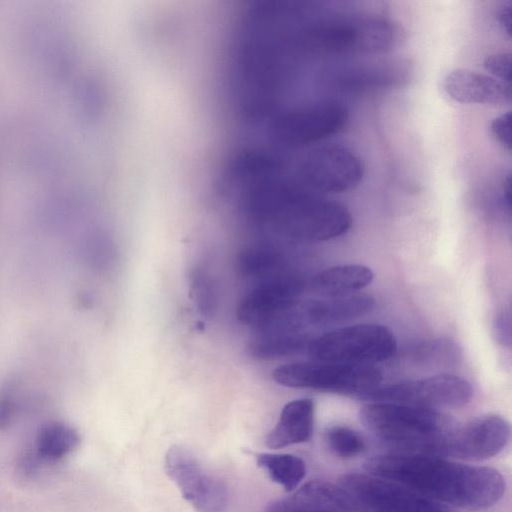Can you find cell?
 Returning a JSON list of instances; mask_svg holds the SVG:
<instances>
[{"label":"cell","mask_w":512,"mask_h":512,"mask_svg":"<svg viewBox=\"0 0 512 512\" xmlns=\"http://www.w3.org/2000/svg\"><path fill=\"white\" fill-rule=\"evenodd\" d=\"M473 395L471 384L462 377L440 374L423 379L380 385L363 399L411 406L460 407Z\"/></svg>","instance_id":"cell-10"},{"label":"cell","mask_w":512,"mask_h":512,"mask_svg":"<svg viewBox=\"0 0 512 512\" xmlns=\"http://www.w3.org/2000/svg\"><path fill=\"white\" fill-rule=\"evenodd\" d=\"M354 502L339 486L314 480L306 483L291 496L271 503L266 512H352Z\"/></svg>","instance_id":"cell-13"},{"label":"cell","mask_w":512,"mask_h":512,"mask_svg":"<svg viewBox=\"0 0 512 512\" xmlns=\"http://www.w3.org/2000/svg\"><path fill=\"white\" fill-rule=\"evenodd\" d=\"M457 350L455 346L447 341L430 342L420 348L419 356L426 359L428 362H443L449 361V356L455 357Z\"/></svg>","instance_id":"cell-26"},{"label":"cell","mask_w":512,"mask_h":512,"mask_svg":"<svg viewBox=\"0 0 512 512\" xmlns=\"http://www.w3.org/2000/svg\"><path fill=\"white\" fill-rule=\"evenodd\" d=\"M249 343L250 355L257 359H276L307 348L310 338L308 332L296 331L284 323L273 320L256 328Z\"/></svg>","instance_id":"cell-17"},{"label":"cell","mask_w":512,"mask_h":512,"mask_svg":"<svg viewBox=\"0 0 512 512\" xmlns=\"http://www.w3.org/2000/svg\"><path fill=\"white\" fill-rule=\"evenodd\" d=\"M373 306L374 299L367 295L298 301L299 312L308 328L359 317L369 312Z\"/></svg>","instance_id":"cell-15"},{"label":"cell","mask_w":512,"mask_h":512,"mask_svg":"<svg viewBox=\"0 0 512 512\" xmlns=\"http://www.w3.org/2000/svg\"><path fill=\"white\" fill-rule=\"evenodd\" d=\"M303 288L301 277L287 268L259 280L241 298L238 319L257 328L298 301Z\"/></svg>","instance_id":"cell-12"},{"label":"cell","mask_w":512,"mask_h":512,"mask_svg":"<svg viewBox=\"0 0 512 512\" xmlns=\"http://www.w3.org/2000/svg\"><path fill=\"white\" fill-rule=\"evenodd\" d=\"M244 220L258 232L294 240L324 241L345 234L352 225L348 208L292 185L262 194Z\"/></svg>","instance_id":"cell-2"},{"label":"cell","mask_w":512,"mask_h":512,"mask_svg":"<svg viewBox=\"0 0 512 512\" xmlns=\"http://www.w3.org/2000/svg\"><path fill=\"white\" fill-rule=\"evenodd\" d=\"M287 30L291 43L301 53L341 55L381 53L391 50L400 40L396 24L382 17L339 18Z\"/></svg>","instance_id":"cell-3"},{"label":"cell","mask_w":512,"mask_h":512,"mask_svg":"<svg viewBox=\"0 0 512 512\" xmlns=\"http://www.w3.org/2000/svg\"><path fill=\"white\" fill-rule=\"evenodd\" d=\"M307 350L313 359L321 362L368 364L393 357L397 340L386 326L359 324L312 338Z\"/></svg>","instance_id":"cell-7"},{"label":"cell","mask_w":512,"mask_h":512,"mask_svg":"<svg viewBox=\"0 0 512 512\" xmlns=\"http://www.w3.org/2000/svg\"><path fill=\"white\" fill-rule=\"evenodd\" d=\"M80 443L78 432L61 422L43 425L35 439L36 455L44 461L54 462L71 453Z\"/></svg>","instance_id":"cell-21"},{"label":"cell","mask_w":512,"mask_h":512,"mask_svg":"<svg viewBox=\"0 0 512 512\" xmlns=\"http://www.w3.org/2000/svg\"><path fill=\"white\" fill-rule=\"evenodd\" d=\"M491 133L499 144L511 150V113H502L491 123Z\"/></svg>","instance_id":"cell-27"},{"label":"cell","mask_w":512,"mask_h":512,"mask_svg":"<svg viewBox=\"0 0 512 512\" xmlns=\"http://www.w3.org/2000/svg\"><path fill=\"white\" fill-rule=\"evenodd\" d=\"M326 440L332 452L343 458L354 457L365 450V443L354 430L334 426L327 431Z\"/></svg>","instance_id":"cell-23"},{"label":"cell","mask_w":512,"mask_h":512,"mask_svg":"<svg viewBox=\"0 0 512 512\" xmlns=\"http://www.w3.org/2000/svg\"><path fill=\"white\" fill-rule=\"evenodd\" d=\"M340 487L357 510L367 512H457L396 482L369 474L350 473L339 480Z\"/></svg>","instance_id":"cell-8"},{"label":"cell","mask_w":512,"mask_h":512,"mask_svg":"<svg viewBox=\"0 0 512 512\" xmlns=\"http://www.w3.org/2000/svg\"><path fill=\"white\" fill-rule=\"evenodd\" d=\"M493 335L494 339L505 347L511 346V320L509 315L502 312L495 316L493 321Z\"/></svg>","instance_id":"cell-28"},{"label":"cell","mask_w":512,"mask_h":512,"mask_svg":"<svg viewBox=\"0 0 512 512\" xmlns=\"http://www.w3.org/2000/svg\"><path fill=\"white\" fill-rule=\"evenodd\" d=\"M190 288L196 305L202 314L210 316L217 305L215 286L210 276L200 269L190 275Z\"/></svg>","instance_id":"cell-24"},{"label":"cell","mask_w":512,"mask_h":512,"mask_svg":"<svg viewBox=\"0 0 512 512\" xmlns=\"http://www.w3.org/2000/svg\"><path fill=\"white\" fill-rule=\"evenodd\" d=\"M499 24L502 30L510 37L511 35V2L508 1L502 6L498 14Z\"/></svg>","instance_id":"cell-29"},{"label":"cell","mask_w":512,"mask_h":512,"mask_svg":"<svg viewBox=\"0 0 512 512\" xmlns=\"http://www.w3.org/2000/svg\"><path fill=\"white\" fill-rule=\"evenodd\" d=\"M276 383L291 388L313 389L363 399L380 386L381 371L370 364L295 362L273 370Z\"/></svg>","instance_id":"cell-6"},{"label":"cell","mask_w":512,"mask_h":512,"mask_svg":"<svg viewBox=\"0 0 512 512\" xmlns=\"http://www.w3.org/2000/svg\"><path fill=\"white\" fill-rule=\"evenodd\" d=\"M509 422L497 414L479 416L460 428H453L426 452L442 458L481 461L498 454L507 445Z\"/></svg>","instance_id":"cell-9"},{"label":"cell","mask_w":512,"mask_h":512,"mask_svg":"<svg viewBox=\"0 0 512 512\" xmlns=\"http://www.w3.org/2000/svg\"><path fill=\"white\" fill-rule=\"evenodd\" d=\"M485 69L498 78L499 81L510 84L511 54L495 53L487 56L483 63Z\"/></svg>","instance_id":"cell-25"},{"label":"cell","mask_w":512,"mask_h":512,"mask_svg":"<svg viewBox=\"0 0 512 512\" xmlns=\"http://www.w3.org/2000/svg\"><path fill=\"white\" fill-rule=\"evenodd\" d=\"M364 469L440 503L468 510L492 507L505 492L504 478L497 470L433 455H377L366 460Z\"/></svg>","instance_id":"cell-1"},{"label":"cell","mask_w":512,"mask_h":512,"mask_svg":"<svg viewBox=\"0 0 512 512\" xmlns=\"http://www.w3.org/2000/svg\"><path fill=\"white\" fill-rule=\"evenodd\" d=\"M165 471L183 498L199 512H223L228 493L225 485L205 471L183 447L173 445L165 455Z\"/></svg>","instance_id":"cell-11"},{"label":"cell","mask_w":512,"mask_h":512,"mask_svg":"<svg viewBox=\"0 0 512 512\" xmlns=\"http://www.w3.org/2000/svg\"><path fill=\"white\" fill-rule=\"evenodd\" d=\"M359 417L373 435L403 453L425 454L454 428L453 420L436 410L390 402L367 404Z\"/></svg>","instance_id":"cell-4"},{"label":"cell","mask_w":512,"mask_h":512,"mask_svg":"<svg viewBox=\"0 0 512 512\" xmlns=\"http://www.w3.org/2000/svg\"><path fill=\"white\" fill-rule=\"evenodd\" d=\"M276 158V168L289 182L315 195L353 189L364 175L361 159L338 145L316 147L298 157L278 147Z\"/></svg>","instance_id":"cell-5"},{"label":"cell","mask_w":512,"mask_h":512,"mask_svg":"<svg viewBox=\"0 0 512 512\" xmlns=\"http://www.w3.org/2000/svg\"><path fill=\"white\" fill-rule=\"evenodd\" d=\"M411 74L406 60L394 59L361 64L339 73L337 82L345 89L393 86L406 83Z\"/></svg>","instance_id":"cell-18"},{"label":"cell","mask_w":512,"mask_h":512,"mask_svg":"<svg viewBox=\"0 0 512 512\" xmlns=\"http://www.w3.org/2000/svg\"><path fill=\"white\" fill-rule=\"evenodd\" d=\"M257 465L284 490H294L306 474L305 462L291 454L260 453L256 455Z\"/></svg>","instance_id":"cell-22"},{"label":"cell","mask_w":512,"mask_h":512,"mask_svg":"<svg viewBox=\"0 0 512 512\" xmlns=\"http://www.w3.org/2000/svg\"><path fill=\"white\" fill-rule=\"evenodd\" d=\"M444 91L455 101L505 105L511 102V85L466 69L448 73L442 83Z\"/></svg>","instance_id":"cell-14"},{"label":"cell","mask_w":512,"mask_h":512,"mask_svg":"<svg viewBox=\"0 0 512 512\" xmlns=\"http://www.w3.org/2000/svg\"><path fill=\"white\" fill-rule=\"evenodd\" d=\"M236 268L241 277L254 283L286 266L282 252L274 244L263 241L244 248L237 257Z\"/></svg>","instance_id":"cell-20"},{"label":"cell","mask_w":512,"mask_h":512,"mask_svg":"<svg viewBox=\"0 0 512 512\" xmlns=\"http://www.w3.org/2000/svg\"><path fill=\"white\" fill-rule=\"evenodd\" d=\"M314 403L309 398L288 402L281 410L278 422L267 435L266 446L272 449L307 442L313 434Z\"/></svg>","instance_id":"cell-16"},{"label":"cell","mask_w":512,"mask_h":512,"mask_svg":"<svg viewBox=\"0 0 512 512\" xmlns=\"http://www.w3.org/2000/svg\"><path fill=\"white\" fill-rule=\"evenodd\" d=\"M373 278L374 273L369 267L345 264L320 271L313 277L311 285L324 297H341L365 288Z\"/></svg>","instance_id":"cell-19"}]
</instances>
